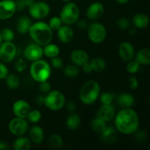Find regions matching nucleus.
<instances>
[{
  "label": "nucleus",
  "instance_id": "obj_1",
  "mask_svg": "<svg viewBox=\"0 0 150 150\" xmlns=\"http://www.w3.org/2000/svg\"><path fill=\"white\" fill-rule=\"evenodd\" d=\"M114 124L116 130L122 134L132 135L139 130V115L131 108H122L116 114Z\"/></svg>",
  "mask_w": 150,
  "mask_h": 150
},
{
  "label": "nucleus",
  "instance_id": "obj_2",
  "mask_svg": "<svg viewBox=\"0 0 150 150\" xmlns=\"http://www.w3.org/2000/svg\"><path fill=\"white\" fill-rule=\"evenodd\" d=\"M28 33L32 40L41 46L50 43L52 40L53 30L45 22L38 21L32 23Z\"/></svg>",
  "mask_w": 150,
  "mask_h": 150
},
{
  "label": "nucleus",
  "instance_id": "obj_3",
  "mask_svg": "<svg viewBox=\"0 0 150 150\" xmlns=\"http://www.w3.org/2000/svg\"><path fill=\"white\" fill-rule=\"evenodd\" d=\"M100 86L99 83L94 80L86 81L82 85L79 91V99L81 102L86 105H91L95 103L99 98Z\"/></svg>",
  "mask_w": 150,
  "mask_h": 150
},
{
  "label": "nucleus",
  "instance_id": "obj_4",
  "mask_svg": "<svg viewBox=\"0 0 150 150\" xmlns=\"http://www.w3.org/2000/svg\"><path fill=\"white\" fill-rule=\"evenodd\" d=\"M29 73L32 79L38 83L48 81L51 74V65L48 62L42 59L32 62Z\"/></svg>",
  "mask_w": 150,
  "mask_h": 150
},
{
  "label": "nucleus",
  "instance_id": "obj_5",
  "mask_svg": "<svg viewBox=\"0 0 150 150\" xmlns=\"http://www.w3.org/2000/svg\"><path fill=\"white\" fill-rule=\"evenodd\" d=\"M80 16V9L74 2H66L63 6L59 14L62 21L65 25H70L76 23Z\"/></svg>",
  "mask_w": 150,
  "mask_h": 150
},
{
  "label": "nucleus",
  "instance_id": "obj_6",
  "mask_svg": "<svg viewBox=\"0 0 150 150\" xmlns=\"http://www.w3.org/2000/svg\"><path fill=\"white\" fill-rule=\"evenodd\" d=\"M65 103V97L62 92L59 90H51L45 96L44 105L51 111H57L64 106Z\"/></svg>",
  "mask_w": 150,
  "mask_h": 150
},
{
  "label": "nucleus",
  "instance_id": "obj_7",
  "mask_svg": "<svg viewBox=\"0 0 150 150\" xmlns=\"http://www.w3.org/2000/svg\"><path fill=\"white\" fill-rule=\"evenodd\" d=\"M87 35L89 40L95 44H100L105 40L107 32L105 26L99 22H92L87 26Z\"/></svg>",
  "mask_w": 150,
  "mask_h": 150
},
{
  "label": "nucleus",
  "instance_id": "obj_8",
  "mask_svg": "<svg viewBox=\"0 0 150 150\" xmlns=\"http://www.w3.org/2000/svg\"><path fill=\"white\" fill-rule=\"evenodd\" d=\"M29 13L33 18L41 20L46 18L51 12V8L48 4L45 1H34L29 7Z\"/></svg>",
  "mask_w": 150,
  "mask_h": 150
},
{
  "label": "nucleus",
  "instance_id": "obj_9",
  "mask_svg": "<svg viewBox=\"0 0 150 150\" xmlns=\"http://www.w3.org/2000/svg\"><path fill=\"white\" fill-rule=\"evenodd\" d=\"M17 54V48L13 42H4L0 45V60L3 63H10Z\"/></svg>",
  "mask_w": 150,
  "mask_h": 150
},
{
  "label": "nucleus",
  "instance_id": "obj_10",
  "mask_svg": "<svg viewBox=\"0 0 150 150\" xmlns=\"http://www.w3.org/2000/svg\"><path fill=\"white\" fill-rule=\"evenodd\" d=\"M8 128L13 135L16 136H21L28 131L29 123L26 119L16 117L10 120Z\"/></svg>",
  "mask_w": 150,
  "mask_h": 150
},
{
  "label": "nucleus",
  "instance_id": "obj_11",
  "mask_svg": "<svg viewBox=\"0 0 150 150\" xmlns=\"http://www.w3.org/2000/svg\"><path fill=\"white\" fill-rule=\"evenodd\" d=\"M43 55L42 46L35 43V42L28 45L23 51V57L28 61L30 62H35L38 59H40L43 57Z\"/></svg>",
  "mask_w": 150,
  "mask_h": 150
},
{
  "label": "nucleus",
  "instance_id": "obj_12",
  "mask_svg": "<svg viewBox=\"0 0 150 150\" xmlns=\"http://www.w3.org/2000/svg\"><path fill=\"white\" fill-rule=\"evenodd\" d=\"M16 10V1L13 0H1L0 1V19L7 20L14 16Z\"/></svg>",
  "mask_w": 150,
  "mask_h": 150
},
{
  "label": "nucleus",
  "instance_id": "obj_13",
  "mask_svg": "<svg viewBox=\"0 0 150 150\" xmlns=\"http://www.w3.org/2000/svg\"><path fill=\"white\" fill-rule=\"evenodd\" d=\"M31 111L29 103L23 100H18L13 105V112L16 117L26 119Z\"/></svg>",
  "mask_w": 150,
  "mask_h": 150
},
{
  "label": "nucleus",
  "instance_id": "obj_14",
  "mask_svg": "<svg viewBox=\"0 0 150 150\" xmlns=\"http://www.w3.org/2000/svg\"><path fill=\"white\" fill-rule=\"evenodd\" d=\"M104 6L99 1L92 3L86 10V17L92 21H97L103 15Z\"/></svg>",
  "mask_w": 150,
  "mask_h": 150
},
{
  "label": "nucleus",
  "instance_id": "obj_15",
  "mask_svg": "<svg viewBox=\"0 0 150 150\" xmlns=\"http://www.w3.org/2000/svg\"><path fill=\"white\" fill-rule=\"evenodd\" d=\"M119 55L120 58L125 62H129L134 58V46L129 42H123L119 46Z\"/></svg>",
  "mask_w": 150,
  "mask_h": 150
},
{
  "label": "nucleus",
  "instance_id": "obj_16",
  "mask_svg": "<svg viewBox=\"0 0 150 150\" xmlns=\"http://www.w3.org/2000/svg\"><path fill=\"white\" fill-rule=\"evenodd\" d=\"M70 59L73 64L78 67H82L83 64L89 62V57L87 53L82 49H76L72 51Z\"/></svg>",
  "mask_w": 150,
  "mask_h": 150
},
{
  "label": "nucleus",
  "instance_id": "obj_17",
  "mask_svg": "<svg viewBox=\"0 0 150 150\" xmlns=\"http://www.w3.org/2000/svg\"><path fill=\"white\" fill-rule=\"evenodd\" d=\"M57 37L59 41L63 43H68L73 40L74 38V31L73 29L69 25L62 26L57 30Z\"/></svg>",
  "mask_w": 150,
  "mask_h": 150
},
{
  "label": "nucleus",
  "instance_id": "obj_18",
  "mask_svg": "<svg viewBox=\"0 0 150 150\" xmlns=\"http://www.w3.org/2000/svg\"><path fill=\"white\" fill-rule=\"evenodd\" d=\"M116 115V110L114 105H102L98 111V117L100 118L105 122L114 120Z\"/></svg>",
  "mask_w": 150,
  "mask_h": 150
},
{
  "label": "nucleus",
  "instance_id": "obj_19",
  "mask_svg": "<svg viewBox=\"0 0 150 150\" xmlns=\"http://www.w3.org/2000/svg\"><path fill=\"white\" fill-rule=\"evenodd\" d=\"M28 134H29V139L32 142V143L35 144H40L43 141L45 137V133L43 129L38 125L32 126L29 129H28Z\"/></svg>",
  "mask_w": 150,
  "mask_h": 150
},
{
  "label": "nucleus",
  "instance_id": "obj_20",
  "mask_svg": "<svg viewBox=\"0 0 150 150\" xmlns=\"http://www.w3.org/2000/svg\"><path fill=\"white\" fill-rule=\"evenodd\" d=\"M132 22L135 27L140 29H146L149 24V16L144 13H136L132 18Z\"/></svg>",
  "mask_w": 150,
  "mask_h": 150
},
{
  "label": "nucleus",
  "instance_id": "obj_21",
  "mask_svg": "<svg viewBox=\"0 0 150 150\" xmlns=\"http://www.w3.org/2000/svg\"><path fill=\"white\" fill-rule=\"evenodd\" d=\"M32 23L31 19L26 16H22L18 20L16 24V31L20 35H26L29 32Z\"/></svg>",
  "mask_w": 150,
  "mask_h": 150
},
{
  "label": "nucleus",
  "instance_id": "obj_22",
  "mask_svg": "<svg viewBox=\"0 0 150 150\" xmlns=\"http://www.w3.org/2000/svg\"><path fill=\"white\" fill-rule=\"evenodd\" d=\"M32 142L30 139L24 136H18L13 144L14 150H29L32 147Z\"/></svg>",
  "mask_w": 150,
  "mask_h": 150
},
{
  "label": "nucleus",
  "instance_id": "obj_23",
  "mask_svg": "<svg viewBox=\"0 0 150 150\" xmlns=\"http://www.w3.org/2000/svg\"><path fill=\"white\" fill-rule=\"evenodd\" d=\"M117 131L116 128L113 126H106L103 131L100 133V139L104 142L107 143H111V142H115V139H117Z\"/></svg>",
  "mask_w": 150,
  "mask_h": 150
},
{
  "label": "nucleus",
  "instance_id": "obj_24",
  "mask_svg": "<svg viewBox=\"0 0 150 150\" xmlns=\"http://www.w3.org/2000/svg\"><path fill=\"white\" fill-rule=\"evenodd\" d=\"M135 60L140 65H149L150 64V51L149 48H142L134 56Z\"/></svg>",
  "mask_w": 150,
  "mask_h": 150
},
{
  "label": "nucleus",
  "instance_id": "obj_25",
  "mask_svg": "<svg viewBox=\"0 0 150 150\" xmlns=\"http://www.w3.org/2000/svg\"><path fill=\"white\" fill-rule=\"evenodd\" d=\"M81 119L79 114L72 112L66 119V126L70 130H76L80 127Z\"/></svg>",
  "mask_w": 150,
  "mask_h": 150
},
{
  "label": "nucleus",
  "instance_id": "obj_26",
  "mask_svg": "<svg viewBox=\"0 0 150 150\" xmlns=\"http://www.w3.org/2000/svg\"><path fill=\"white\" fill-rule=\"evenodd\" d=\"M117 103L122 108H131L134 103V98L129 93H122L117 98Z\"/></svg>",
  "mask_w": 150,
  "mask_h": 150
},
{
  "label": "nucleus",
  "instance_id": "obj_27",
  "mask_svg": "<svg viewBox=\"0 0 150 150\" xmlns=\"http://www.w3.org/2000/svg\"><path fill=\"white\" fill-rule=\"evenodd\" d=\"M42 48H43V54L48 58L51 59L53 57H57L60 53L59 47L56 44L51 43V42L44 45Z\"/></svg>",
  "mask_w": 150,
  "mask_h": 150
},
{
  "label": "nucleus",
  "instance_id": "obj_28",
  "mask_svg": "<svg viewBox=\"0 0 150 150\" xmlns=\"http://www.w3.org/2000/svg\"><path fill=\"white\" fill-rule=\"evenodd\" d=\"M89 64H91V67L92 68V71L95 72H102L106 67V62L103 58L99 57H95L92 59Z\"/></svg>",
  "mask_w": 150,
  "mask_h": 150
},
{
  "label": "nucleus",
  "instance_id": "obj_29",
  "mask_svg": "<svg viewBox=\"0 0 150 150\" xmlns=\"http://www.w3.org/2000/svg\"><path fill=\"white\" fill-rule=\"evenodd\" d=\"M6 84L10 89H17L21 84V81L18 76L15 73H9L6 78Z\"/></svg>",
  "mask_w": 150,
  "mask_h": 150
},
{
  "label": "nucleus",
  "instance_id": "obj_30",
  "mask_svg": "<svg viewBox=\"0 0 150 150\" xmlns=\"http://www.w3.org/2000/svg\"><path fill=\"white\" fill-rule=\"evenodd\" d=\"M48 144L52 149H61L63 145V139L58 134H52L48 139Z\"/></svg>",
  "mask_w": 150,
  "mask_h": 150
},
{
  "label": "nucleus",
  "instance_id": "obj_31",
  "mask_svg": "<svg viewBox=\"0 0 150 150\" xmlns=\"http://www.w3.org/2000/svg\"><path fill=\"white\" fill-rule=\"evenodd\" d=\"M106 126V122L98 117L93 119L92 122H91V127L96 133H100L101 132L103 131Z\"/></svg>",
  "mask_w": 150,
  "mask_h": 150
},
{
  "label": "nucleus",
  "instance_id": "obj_32",
  "mask_svg": "<svg viewBox=\"0 0 150 150\" xmlns=\"http://www.w3.org/2000/svg\"><path fill=\"white\" fill-rule=\"evenodd\" d=\"M63 72L66 77L76 78L79 75V68L75 64H69L63 69Z\"/></svg>",
  "mask_w": 150,
  "mask_h": 150
},
{
  "label": "nucleus",
  "instance_id": "obj_33",
  "mask_svg": "<svg viewBox=\"0 0 150 150\" xmlns=\"http://www.w3.org/2000/svg\"><path fill=\"white\" fill-rule=\"evenodd\" d=\"M99 96L102 105H111L115 99V95L112 92H103Z\"/></svg>",
  "mask_w": 150,
  "mask_h": 150
},
{
  "label": "nucleus",
  "instance_id": "obj_34",
  "mask_svg": "<svg viewBox=\"0 0 150 150\" xmlns=\"http://www.w3.org/2000/svg\"><path fill=\"white\" fill-rule=\"evenodd\" d=\"M1 39L4 42H13L15 38V33L12 29L9 28H4L0 32Z\"/></svg>",
  "mask_w": 150,
  "mask_h": 150
},
{
  "label": "nucleus",
  "instance_id": "obj_35",
  "mask_svg": "<svg viewBox=\"0 0 150 150\" xmlns=\"http://www.w3.org/2000/svg\"><path fill=\"white\" fill-rule=\"evenodd\" d=\"M27 120L29 122L33 123V124H35V123H38V122H40V120L42 118V114H41V112L38 110H32L29 111V114L27 116Z\"/></svg>",
  "mask_w": 150,
  "mask_h": 150
},
{
  "label": "nucleus",
  "instance_id": "obj_36",
  "mask_svg": "<svg viewBox=\"0 0 150 150\" xmlns=\"http://www.w3.org/2000/svg\"><path fill=\"white\" fill-rule=\"evenodd\" d=\"M62 21L61 18L58 16H54L51 18L48 22V26L51 27L53 31H57L62 26Z\"/></svg>",
  "mask_w": 150,
  "mask_h": 150
},
{
  "label": "nucleus",
  "instance_id": "obj_37",
  "mask_svg": "<svg viewBox=\"0 0 150 150\" xmlns=\"http://www.w3.org/2000/svg\"><path fill=\"white\" fill-rule=\"evenodd\" d=\"M141 65L136 61V60H130L129 61L128 64H127V71L130 74H136V73H138L140 69Z\"/></svg>",
  "mask_w": 150,
  "mask_h": 150
},
{
  "label": "nucleus",
  "instance_id": "obj_38",
  "mask_svg": "<svg viewBox=\"0 0 150 150\" xmlns=\"http://www.w3.org/2000/svg\"><path fill=\"white\" fill-rule=\"evenodd\" d=\"M117 25L120 29L122 30H126L128 29L130 26V21L128 18L125 17L120 18L117 21Z\"/></svg>",
  "mask_w": 150,
  "mask_h": 150
},
{
  "label": "nucleus",
  "instance_id": "obj_39",
  "mask_svg": "<svg viewBox=\"0 0 150 150\" xmlns=\"http://www.w3.org/2000/svg\"><path fill=\"white\" fill-rule=\"evenodd\" d=\"M36 0H17L16 1L17 10H23V9L29 7Z\"/></svg>",
  "mask_w": 150,
  "mask_h": 150
},
{
  "label": "nucleus",
  "instance_id": "obj_40",
  "mask_svg": "<svg viewBox=\"0 0 150 150\" xmlns=\"http://www.w3.org/2000/svg\"><path fill=\"white\" fill-rule=\"evenodd\" d=\"M39 90L42 92V94H47L51 90V84L48 81H45L40 82L39 86Z\"/></svg>",
  "mask_w": 150,
  "mask_h": 150
},
{
  "label": "nucleus",
  "instance_id": "obj_41",
  "mask_svg": "<svg viewBox=\"0 0 150 150\" xmlns=\"http://www.w3.org/2000/svg\"><path fill=\"white\" fill-rule=\"evenodd\" d=\"M51 64L55 69L59 70V69H62L63 67V60L60 57H59L58 56L53 57V58H51Z\"/></svg>",
  "mask_w": 150,
  "mask_h": 150
},
{
  "label": "nucleus",
  "instance_id": "obj_42",
  "mask_svg": "<svg viewBox=\"0 0 150 150\" xmlns=\"http://www.w3.org/2000/svg\"><path fill=\"white\" fill-rule=\"evenodd\" d=\"M9 74V70L7 66L2 62H0V80H3L7 78Z\"/></svg>",
  "mask_w": 150,
  "mask_h": 150
},
{
  "label": "nucleus",
  "instance_id": "obj_43",
  "mask_svg": "<svg viewBox=\"0 0 150 150\" xmlns=\"http://www.w3.org/2000/svg\"><path fill=\"white\" fill-rule=\"evenodd\" d=\"M129 86L132 89H136L139 86V81L137 78L133 76L129 78Z\"/></svg>",
  "mask_w": 150,
  "mask_h": 150
},
{
  "label": "nucleus",
  "instance_id": "obj_44",
  "mask_svg": "<svg viewBox=\"0 0 150 150\" xmlns=\"http://www.w3.org/2000/svg\"><path fill=\"white\" fill-rule=\"evenodd\" d=\"M65 104H66V108H67V110L71 113L74 112V111H76V108H77V105H76V102L73 100H69L67 103H65Z\"/></svg>",
  "mask_w": 150,
  "mask_h": 150
},
{
  "label": "nucleus",
  "instance_id": "obj_45",
  "mask_svg": "<svg viewBox=\"0 0 150 150\" xmlns=\"http://www.w3.org/2000/svg\"><path fill=\"white\" fill-rule=\"evenodd\" d=\"M26 65L25 62L22 60H18L16 64V68L18 72H22L26 69Z\"/></svg>",
  "mask_w": 150,
  "mask_h": 150
},
{
  "label": "nucleus",
  "instance_id": "obj_46",
  "mask_svg": "<svg viewBox=\"0 0 150 150\" xmlns=\"http://www.w3.org/2000/svg\"><path fill=\"white\" fill-rule=\"evenodd\" d=\"M77 23V26L81 29H86L88 26L87 21H86L85 19H79V20L76 21Z\"/></svg>",
  "mask_w": 150,
  "mask_h": 150
},
{
  "label": "nucleus",
  "instance_id": "obj_47",
  "mask_svg": "<svg viewBox=\"0 0 150 150\" xmlns=\"http://www.w3.org/2000/svg\"><path fill=\"white\" fill-rule=\"evenodd\" d=\"M81 67L82 69H83V71L85 73H88V74H89V73H91L92 72V67H91V64H89V62L86 63L85 64H83Z\"/></svg>",
  "mask_w": 150,
  "mask_h": 150
},
{
  "label": "nucleus",
  "instance_id": "obj_48",
  "mask_svg": "<svg viewBox=\"0 0 150 150\" xmlns=\"http://www.w3.org/2000/svg\"><path fill=\"white\" fill-rule=\"evenodd\" d=\"M44 101H45V96L44 95H41L37 97L36 102L38 104H39V105H44Z\"/></svg>",
  "mask_w": 150,
  "mask_h": 150
},
{
  "label": "nucleus",
  "instance_id": "obj_49",
  "mask_svg": "<svg viewBox=\"0 0 150 150\" xmlns=\"http://www.w3.org/2000/svg\"><path fill=\"white\" fill-rule=\"evenodd\" d=\"M8 149V144H7V142L1 141V142H0V150H7Z\"/></svg>",
  "mask_w": 150,
  "mask_h": 150
},
{
  "label": "nucleus",
  "instance_id": "obj_50",
  "mask_svg": "<svg viewBox=\"0 0 150 150\" xmlns=\"http://www.w3.org/2000/svg\"><path fill=\"white\" fill-rule=\"evenodd\" d=\"M116 1H117V3L120 4H125L128 3L130 0H116Z\"/></svg>",
  "mask_w": 150,
  "mask_h": 150
},
{
  "label": "nucleus",
  "instance_id": "obj_51",
  "mask_svg": "<svg viewBox=\"0 0 150 150\" xmlns=\"http://www.w3.org/2000/svg\"><path fill=\"white\" fill-rule=\"evenodd\" d=\"M2 42V39H1V35H0V45H1V43Z\"/></svg>",
  "mask_w": 150,
  "mask_h": 150
},
{
  "label": "nucleus",
  "instance_id": "obj_52",
  "mask_svg": "<svg viewBox=\"0 0 150 150\" xmlns=\"http://www.w3.org/2000/svg\"><path fill=\"white\" fill-rule=\"evenodd\" d=\"M62 1H63L64 2H68V1H70V0H62Z\"/></svg>",
  "mask_w": 150,
  "mask_h": 150
}]
</instances>
